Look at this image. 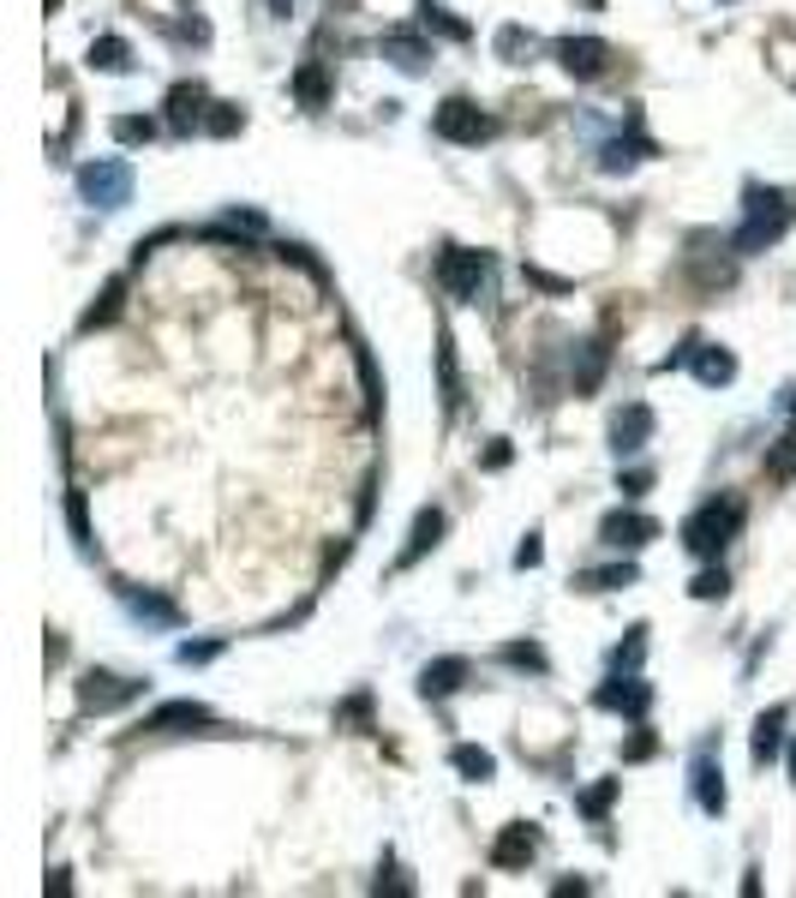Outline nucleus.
I'll return each mask as SVG.
<instances>
[{"instance_id":"1","label":"nucleus","mask_w":796,"mask_h":898,"mask_svg":"<svg viewBox=\"0 0 796 898\" xmlns=\"http://www.w3.org/2000/svg\"><path fill=\"white\" fill-rule=\"evenodd\" d=\"M742 516H749L742 497H713V504H701L695 516L683 521V545L695 551V557H718V551L742 533Z\"/></svg>"},{"instance_id":"2","label":"nucleus","mask_w":796,"mask_h":898,"mask_svg":"<svg viewBox=\"0 0 796 898\" xmlns=\"http://www.w3.org/2000/svg\"><path fill=\"white\" fill-rule=\"evenodd\" d=\"M791 228V204H785V192H761V186H749V216H742V228H737V240L730 246L749 258V252H766V246H778V234Z\"/></svg>"},{"instance_id":"3","label":"nucleus","mask_w":796,"mask_h":898,"mask_svg":"<svg viewBox=\"0 0 796 898\" xmlns=\"http://www.w3.org/2000/svg\"><path fill=\"white\" fill-rule=\"evenodd\" d=\"M431 133H438L443 145H485V138L497 133V120L480 108V102L449 96V102H438V114H431Z\"/></svg>"},{"instance_id":"4","label":"nucleus","mask_w":796,"mask_h":898,"mask_svg":"<svg viewBox=\"0 0 796 898\" xmlns=\"http://www.w3.org/2000/svg\"><path fill=\"white\" fill-rule=\"evenodd\" d=\"M438 281H443V293H455V300H480V288L492 281V252L443 246V258H438Z\"/></svg>"},{"instance_id":"5","label":"nucleus","mask_w":796,"mask_h":898,"mask_svg":"<svg viewBox=\"0 0 796 898\" xmlns=\"http://www.w3.org/2000/svg\"><path fill=\"white\" fill-rule=\"evenodd\" d=\"M79 192L90 204H96V210H120L126 198H132V169H126V162H90V169H79Z\"/></svg>"},{"instance_id":"6","label":"nucleus","mask_w":796,"mask_h":898,"mask_svg":"<svg viewBox=\"0 0 796 898\" xmlns=\"http://www.w3.org/2000/svg\"><path fill=\"white\" fill-rule=\"evenodd\" d=\"M138 695H145L138 677H114V671H84L79 677V707L84 713H114V707H126V701H138Z\"/></svg>"},{"instance_id":"7","label":"nucleus","mask_w":796,"mask_h":898,"mask_svg":"<svg viewBox=\"0 0 796 898\" xmlns=\"http://www.w3.org/2000/svg\"><path fill=\"white\" fill-rule=\"evenodd\" d=\"M557 60H563V72H569V79H599V72L611 67V48L599 43V36H563Z\"/></svg>"},{"instance_id":"8","label":"nucleus","mask_w":796,"mask_h":898,"mask_svg":"<svg viewBox=\"0 0 796 898\" xmlns=\"http://www.w3.org/2000/svg\"><path fill=\"white\" fill-rule=\"evenodd\" d=\"M599 707H605V713H628V718H647V707H653V689L647 683H641V677L635 671H618V677H611V683H599Z\"/></svg>"},{"instance_id":"9","label":"nucleus","mask_w":796,"mask_h":898,"mask_svg":"<svg viewBox=\"0 0 796 898\" xmlns=\"http://www.w3.org/2000/svg\"><path fill=\"white\" fill-rule=\"evenodd\" d=\"M599 539L618 551H641L647 539H659V521L653 516H635V509H611L605 521H599Z\"/></svg>"},{"instance_id":"10","label":"nucleus","mask_w":796,"mask_h":898,"mask_svg":"<svg viewBox=\"0 0 796 898\" xmlns=\"http://www.w3.org/2000/svg\"><path fill=\"white\" fill-rule=\"evenodd\" d=\"M210 707L204 701H162L157 713H145V725L138 730H150V737H169V730H198V725H210Z\"/></svg>"},{"instance_id":"11","label":"nucleus","mask_w":796,"mask_h":898,"mask_svg":"<svg viewBox=\"0 0 796 898\" xmlns=\"http://www.w3.org/2000/svg\"><path fill=\"white\" fill-rule=\"evenodd\" d=\"M204 114H210V96H204L198 79H180L169 90V126L174 133H192V126H204Z\"/></svg>"},{"instance_id":"12","label":"nucleus","mask_w":796,"mask_h":898,"mask_svg":"<svg viewBox=\"0 0 796 898\" xmlns=\"http://www.w3.org/2000/svg\"><path fill=\"white\" fill-rule=\"evenodd\" d=\"M533 851H539V832L528 827V820H509V827L497 832V844H492V863L497 868H528Z\"/></svg>"},{"instance_id":"13","label":"nucleus","mask_w":796,"mask_h":898,"mask_svg":"<svg viewBox=\"0 0 796 898\" xmlns=\"http://www.w3.org/2000/svg\"><path fill=\"white\" fill-rule=\"evenodd\" d=\"M461 683H468V659H461V653H449V659H431L426 671H419V695H426V701L455 695Z\"/></svg>"},{"instance_id":"14","label":"nucleus","mask_w":796,"mask_h":898,"mask_svg":"<svg viewBox=\"0 0 796 898\" xmlns=\"http://www.w3.org/2000/svg\"><path fill=\"white\" fill-rule=\"evenodd\" d=\"M785 725H791V707H766L754 718V737H749V755L754 761H778V749H785Z\"/></svg>"},{"instance_id":"15","label":"nucleus","mask_w":796,"mask_h":898,"mask_svg":"<svg viewBox=\"0 0 796 898\" xmlns=\"http://www.w3.org/2000/svg\"><path fill=\"white\" fill-rule=\"evenodd\" d=\"M605 366H611V348L605 342H581L575 348V366H569V383H575V395H593L599 390V378H605Z\"/></svg>"},{"instance_id":"16","label":"nucleus","mask_w":796,"mask_h":898,"mask_svg":"<svg viewBox=\"0 0 796 898\" xmlns=\"http://www.w3.org/2000/svg\"><path fill=\"white\" fill-rule=\"evenodd\" d=\"M647 438H653V407H647V402L623 407L618 426H611V449H618V456H635V449L647 444Z\"/></svg>"},{"instance_id":"17","label":"nucleus","mask_w":796,"mask_h":898,"mask_svg":"<svg viewBox=\"0 0 796 898\" xmlns=\"http://www.w3.org/2000/svg\"><path fill=\"white\" fill-rule=\"evenodd\" d=\"M383 55H390L402 72H426L431 48H426V36H419V31H383Z\"/></svg>"},{"instance_id":"18","label":"nucleus","mask_w":796,"mask_h":898,"mask_svg":"<svg viewBox=\"0 0 796 898\" xmlns=\"http://www.w3.org/2000/svg\"><path fill=\"white\" fill-rule=\"evenodd\" d=\"M695 803L707 808V815H725V773H718L713 749L695 755Z\"/></svg>"},{"instance_id":"19","label":"nucleus","mask_w":796,"mask_h":898,"mask_svg":"<svg viewBox=\"0 0 796 898\" xmlns=\"http://www.w3.org/2000/svg\"><path fill=\"white\" fill-rule=\"evenodd\" d=\"M120 599H126V611H132L138 623H162V629L180 623V606H174V599H162V594H138V587H120Z\"/></svg>"},{"instance_id":"20","label":"nucleus","mask_w":796,"mask_h":898,"mask_svg":"<svg viewBox=\"0 0 796 898\" xmlns=\"http://www.w3.org/2000/svg\"><path fill=\"white\" fill-rule=\"evenodd\" d=\"M438 539H443V509H419V516H414V533H407V545H402V569L426 557Z\"/></svg>"},{"instance_id":"21","label":"nucleus","mask_w":796,"mask_h":898,"mask_svg":"<svg viewBox=\"0 0 796 898\" xmlns=\"http://www.w3.org/2000/svg\"><path fill=\"white\" fill-rule=\"evenodd\" d=\"M90 67H96V72H132V48H126V36H96V43H90Z\"/></svg>"},{"instance_id":"22","label":"nucleus","mask_w":796,"mask_h":898,"mask_svg":"<svg viewBox=\"0 0 796 898\" xmlns=\"http://www.w3.org/2000/svg\"><path fill=\"white\" fill-rule=\"evenodd\" d=\"M449 767H455L461 779H468V785H485V779L497 773V761L485 749H473V742H461V749H449Z\"/></svg>"},{"instance_id":"23","label":"nucleus","mask_w":796,"mask_h":898,"mask_svg":"<svg viewBox=\"0 0 796 898\" xmlns=\"http://www.w3.org/2000/svg\"><path fill=\"white\" fill-rule=\"evenodd\" d=\"M293 96H300L305 108H324V102H330V79H324V67H318V60H305V67L293 72Z\"/></svg>"},{"instance_id":"24","label":"nucleus","mask_w":796,"mask_h":898,"mask_svg":"<svg viewBox=\"0 0 796 898\" xmlns=\"http://www.w3.org/2000/svg\"><path fill=\"white\" fill-rule=\"evenodd\" d=\"M419 24H426V31H443L449 36V43H468V24H461L455 19V12H449V7H438V0H419Z\"/></svg>"},{"instance_id":"25","label":"nucleus","mask_w":796,"mask_h":898,"mask_svg":"<svg viewBox=\"0 0 796 898\" xmlns=\"http://www.w3.org/2000/svg\"><path fill=\"white\" fill-rule=\"evenodd\" d=\"M695 378H701V383H730V378H737V359H730L725 348H707V342H701V354H695Z\"/></svg>"},{"instance_id":"26","label":"nucleus","mask_w":796,"mask_h":898,"mask_svg":"<svg viewBox=\"0 0 796 898\" xmlns=\"http://www.w3.org/2000/svg\"><path fill=\"white\" fill-rule=\"evenodd\" d=\"M438 378H443V407L455 414L461 407V371H455V342L438 336Z\"/></svg>"},{"instance_id":"27","label":"nucleus","mask_w":796,"mask_h":898,"mask_svg":"<svg viewBox=\"0 0 796 898\" xmlns=\"http://www.w3.org/2000/svg\"><path fill=\"white\" fill-rule=\"evenodd\" d=\"M641 157H653V145H647V138H628V145L618 138V145H605V150H599V169H605V174H623L628 162H641Z\"/></svg>"},{"instance_id":"28","label":"nucleus","mask_w":796,"mask_h":898,"mask_svg":"<svg viewBox=\"0 0 796 898\" xmlns=\"http://www.w3.org/2000/svg\"><path fill=\"white\" fill-rule=\"evenodd\" d=\"M120 293H126V276H114L108 288H102V300L79 318V330H102V324H114V312H120Z\"/></svg>"},{"instance_id":"29","label":"nucleus","mask_w":796,"mask_h":898,"mask_svg":"<svg viewBox=\"0 0 796 898\" xmlns=\"http://www.w3.org/2000/svg\"><path fill=\"white\" fill-rule=\"evenodd\" d=\"M766 473H773V480H796V402H791V426H785V438H778V449L766 456Z\"/></svg>"},{"instance_id":"30","label":"nucleus","mask_w":796,"mask_h":898,"mask_svg":"<svg viewBox=\"0 0 796 898\" xmlns=\"http://www.w3.org/2000/svg\"><path fill=\"white\" fill-rule=\"evenodd\" d=\"M240 126H246V108H240V102H210V114H204V133L234 138Z\"/></svg>"},{"instance_id":"31","label":"nucleus","mask_w":796,"mask_h":898,"mask_svg":"<svg viewBox=\"0 0 796 898\" xmlns=\"http://www.w3.org/2000/svg\"><path fill=\"white\" fill-rule=\"evenodd\" d=\"M628 582H635V563H611V569L575 575V587H587V594H611V587H628Z\"/></svg>"},{"instance_id":"32","label":"nucleus","mask_w":796,"mask_h":898,"mask_svg":"<svg viewBox=\"0 0 796 898\" xmlns=\"http://www.w3.org/2000/svg\"><path fill=\"white\" fill-rule=\"evenodd\" d=\"M114 138H120V145H150V138H157V120L126 114V120H114Z\"/></svg>"},{"instance_id":"33","label":"nucleus","mask_w":796,"mask_h":898,"mask_svg":"<svg viewBox=\"0 0 796 898\" xmlns=\"http://www.w3.org/2000/svg\"><path fill=\"white\" fill-rule=\"evenodd\" d=\"M641 653H647V629H628V641H623V647L618 653H611V665H618V671H635V665H641Z\"/></svg>"},{"instance_id":"34","label":"nucleus","mask_w":796,"mask_h":898,"mask_svg":"<svg viewBox=\"0 0 796 898\" xmlns=\"http://www.w3.org/2000/svg\"><path fill=\"white\" fill-rule=\"evenodd\" d=\"M67 521H72V539H79V551L96 545V539H90V516H84V492H67Z\"/></svg>"},{"instance_id":"35","label":"nucleus","mask_w":796,"mask_h":898,"mask_svg":"<svg viewBox=\"0 0 796 898\" xmlns=\"http://www.w3.org/2000/svg\"><path fill=\"white\" fill-rule=\"evenodd\" d=\"M504 659H509V665H521V671H545V647H533V641H509Z\"/></svg>"},{"instance_id":"36","label":"nucleus","mask_w":796,"mask_h":898,"mask_svg":"<svg viewBox=\"0 0 796 898\" xmlns=\"http://www.w3.org/2000/svg\"><path fill=\"white\" fill-rule=\"evenodd\" d=\"M528 48H533V36L521 31V24H504V31H497V55H504V60L528 55Z\"/></svg>"},{"instance_id":"37","label":"nucleus","mask_w":796,"mask_h":898,"mask_svg":"<svg viewBox=\"0 0 796 898\" xmlns=\"http://www.w3.org/2000/svg\"><path fill=\"white\" fill-rule=\"evenodd\" d=\"M611 803H618V779H605V785H593V791H587V797H581V815H605V808Z\"/></svg>"},{"instance_id":"38","label":"nucleus","mask_w":796,"mask_h":898,"mask_svg":"<svg viewBox=\"0 0 796 898\" xmlns=\"http://www.w3.org/2000/svg\"><path fill=\"white\" fill-rule=\"evenodd\" d=\"M725 587H730V582H725V569H701L689 594H695V599H725Z\"/></svg>"},{"instance_id":"39","label":"nucleus","mask_w":796,"mask_h":898,"mask_svg":"<svg viewBox=\"0 0 796 898\" xmlns=\"http://www.w3.org/2000/svg\"><path fill=\"white\" fill-rule=\"evenodd\" d=\"M216 653H222V641H186V647H180V665H210Z\"/></svg>"},{"instance_id":"40","label":"nucleus","mask_w":796,"mask_h":898,"mask_svg":"<svg viewBox=\"0 0 796 898\" xmlns=\"http://www.w3.org/2000/svg\"><path fill=\"white\" fill-rule=\"evenodd\" d=\"M653 749H659V737H653V730H635V737L623 742V761H647Z\"/></svg>"},{"instance_id":"41","label":"nucleus","mask_w":796,"mask_h":898,"mask_svg":"<svg viewBox=\"0 0 796 898\" xmlns=\"http://www.w3.org/2000/svg\"><path fill=\"white\" fill-rule=\"evenodd\" d=\"M359 378H366V402L378 407V402H383V395H378V366H371V354H366V348H359Z\"/></svg>"},{"instance_id":"42","label":"nucleus","mask_w":796,"mask_h":898,"mask_svg":"<svg viewBox=\"0 0 796 898\" xmlns=\"http://www.w3.org/2000/svg\"><path fill=\"white\" fill-rule=\"evenodd\" d=\"M618 485H623L628 497H641V492H647V485H653V468H628V473H623Z\"/></svg>"},{"instance_id":"43","label":"nucleus","mask_w":796,"mask_h":898,"mask_svg":"<svg viewBox=\"0 0 796 898\" xmlns=\"http://www.w3.org/2000/svg\"><path fill=\"white\" fill-rule=\"evenodd\" d=\"M539 557H545V545H539V533H528V539H521V551H516V569H533Z\"/></svg>"},{"instance_id":"44","label":"nucleus","mask_w":796,"mask_h":898,"mask_svg":"<svg viewBox=\"0 0 796 898\" xmlns=\"http://www.w3.org/2000/svg\"><path fill=\"white\" fill-rule=\"evenodd\" d=\"M528 281H539L545 293H569V281H563V276H551V269H539V264H528Z\"/></svg>"},{"instance_id":"45","label":"nucleus","mask_w":796,"mask_h":898,"mask_svg":"<svg viewBox=\"0 0 796 898\" xmlns=\"http://www.w3.org/2000/svg\"><path fill=\"white\" fill-rule=\"evenodd\" d=\"M180 31H186L192 43H210V24H204V19H192V12H186V24H180Z\"/></svg>"},{"instance_id":"46","label":"nucleus","mask_w":796,"mask_h":898,"mask_svg":"<svg viewBox=\"0 0 796 898\" xmlns=\"http://www.w3.org/2000/svg\"><path fill=\"white\" fill-rule=\"evenodd\" d=\"M485 468H509V444H504V438L485 449Z\"/></svg>"},{"instance_id":"47","label":"nucleus","mask_w":796,"mask_h":898,"mask_svg":"<svg viewBox=\"0 0 796 898\" xmlns=\"http://www.w3.org/2000/svg\"><path fill=\"white\" fill-rule=\"evenodd\" d=\"M366 713H371V701H366V695H354L348 707H342V718H354V725H359V718H366Z\"/></svg>"},{"instance_id":"48","label":"nucleus","mask_w":796,"mask_h":898,"mask_svg":"<svg viewBox=\"0 0 796 898\" xmlns=\"http://www.w3.org/2000/svg\"><path fill=\"white\" fill-rule=\"evenodd\" d=\"M791 779H796V749H791Z\"/></svg>"},{"instance_id":"49","label":"nucleus","mask_w":796,"mask_h":898,"mask_svg":"<svg viewBox=\"0 0 796 898\" xmlns=\"http://www.w3.org/2000/svg\"><path fill=\"white\" fill-rule=\"evenodd\" d=\"M55 7H60V0H48V12H55Z\"/></svg>"}]
</instances>
